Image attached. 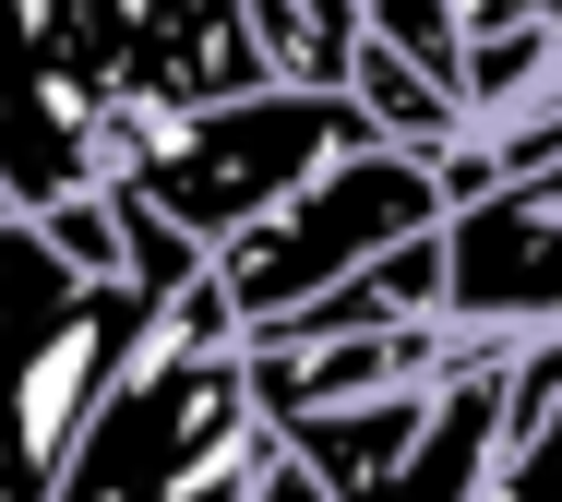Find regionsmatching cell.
Masks as SVG:
<instances>
[{
  "instance_id": "1",
  "label": "cell",
  "mask_w": 562,
  "mask_h": 502,
  "mask_svg": "<svg viewBox=\"0 0 562 502\" xmlns=\"http://www.w3.org/2000/svg\"><path fill=\"white\" fill-rule=\"evenodd\" d=\"M276 419L251 383V323L227 311V287H180L168 323L144 335V360L120 372L97 431L72 443L60 502H263L276 467Z\"/></svg>"
},
{
  "instance_id": "2",
  "label": "cell",
  "mask_w": 562,
  "mask_h": 502,
  "mask_svg": "<svg viewBox=\"0 0 562 502\" xmlns=\"http://www.w3.org/2000/svg\"><path fill=\"white\" fill-rule=\"evenodd\" d=\"M168 323V287L97 275L48 216L0 204V502H60L72 443Z\"/></svg>"
},
{
  "instance_id": "3",
  "label": "cell",
  "mask_w": 562,
  "mask_h": 502,
  "mask_svg": "<svg viewBox=\"0 0 562 502\" xmlns=\"http://www.w3.org/2000/svg\"><path fill=\"white\" fill-rule=\"evenodd\" d=\"M383 144L371 109L347 84H251V96H204V109H156L120 144V192H144L168 228H192L227 251L239 228H263L288 192H312L336 156Z\"/></svg>"
},
{
  "instance_id": "4",
  "label": "cell",
  "mask_w": 562,
  "mask_h": 502,
  "mask_svg": "<svg viewBox=\"0 0 562 502\" xmlns=\"http://www.w3.org/2000/svg\"><path fill=\"white\" fill-rule=\"evenodd\" d=\"M431 228H454L443 156H431V144H359L312 192H288L263 228H239V240L216 251V287H227V311L263 335V323L312 311L324 287H347L371 251H407V240H431Z\"/></svg>"
},
{
  "instance_id": "5",
  "label": "cell",
  "mask_w": 562,
  "mask_h": 502,
  "mask_svg": "<svg viewBox=\"0 0 562 502\" xmlns=\"http://www.w3.org/2000/svg\"><path fill=\"white\" fill-rule=\"evenodd\" d=\"M36 12L120 84L132 121L276 84L263 72V36H251V0H36Z\"/></svg>"
},
{
  "instance_id": "6",
  "label": "cell",
  "mask_w": 562,
  "mask_h": 502,
  "mask_svg": "<svg viewBox=\"0 0 562 502\" xmlns=\"http://www.w3.org/2000/svg\"><path fill=\"white\" fill-rule=\"evenodd\" d=\"M443 311L479 335H562V180H503L454 204Z\"/></svg>"
},
{
  "instance_id": "7",
  "label": "cell",
  "mask_w": 562,
  "mask_h": 502,
  "mask_svg": "<svg viewBox=\"0 0 562 502\" xmlns=\"http://www.w3.org/2000/svg\"><path fill=\"white\" fill-rule=\"evenodd\" d=\"M407 323H454V311H443V228H431V240H407V251H371L347 287H324L312 311L263 323V335L324 347V335H407Z\"/></svg>"
},
{
  "instance_id": "8",
  "label": "cell",
  "mask_w": 562,
  "mask_h": 502,
  "mask_svg": "<svg viewBox=\"0 0 562 502\" xmlns=\"http://www.w3.org/2000/svg\"><path fill=\"white\" fill-rule=\"evenodd\" d=\"M251 36L276 84H347L371 48V0H251Z\"/></svg>"
},
{
  "instance_id": "9",
  "label": "cell",
  "mask_w": 562,
  "mask_h": 502,
  "mask_svg": "<svg viewBox=\"0 0 562 502\" xmlns=\"http://www.w3.org/2000/svg\"><path fill=\"white\" fill-rule=\"evenodd\" d=\"M371 36H383V48H407L419 72H443L454 96H467V48H479L467 0H371Z\"/></svg>"
},
{
  "instance_id": "10",
  "label": "cell",
  "mask_w": 562,
  "mask_h": 502,
  "mask_svg": "<svg viewBox=\"0 0 562 502\" xmlns=\"http://www.w3.org/2000/svg\"><path fill=\"white\" fill-rule=\"evenodd\" d=\"M467 24L479 36H539V48H562V0H467Z\"/></svg>"
},
{
  "instance_id": "11",
  "label": "cell",
  "mask_w": 562,
  "mask_h": 502,
  "mask_svg": "<svg viewBox=\"0 0 562 502\" xmlns=\"http://www.w3.org/2000/svg\"><path fill=\"white\" fill-rule=\"evenodd\" d=\"M263 502H336V491H324L300 455H276V467H263Z\"/></svg>"
}]
</instances>
